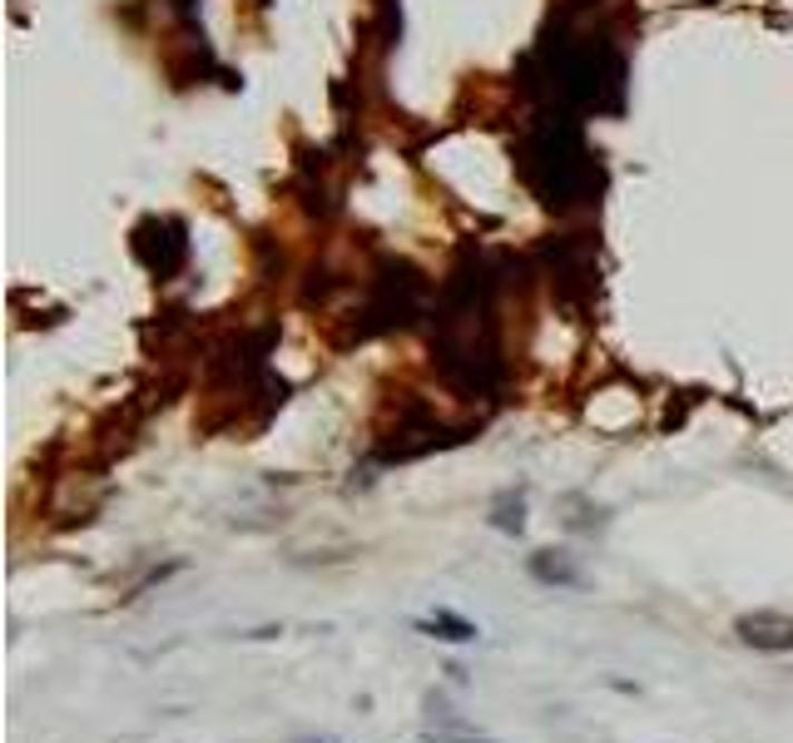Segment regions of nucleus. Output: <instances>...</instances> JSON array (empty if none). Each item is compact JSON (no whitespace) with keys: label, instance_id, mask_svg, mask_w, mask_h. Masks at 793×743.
I'll list each match as a JSON object with an SVG mask.
<instances>
[{"label":"nucleus","instance_id":"nucleus-3","mask_svg":"<svg viewBox=\"0 0 793 743\" xmlns=\"http://www.w3.org/2000/svg\"><path fill=\"white\" fill-rule=\"evenodd\" d=\"M740 639L754 649H768V654H784L793 649V619L789 615H774V609H754V615H740Z\"/></svg>","mask_w":793,"mask_h":743},{"label":"nucleus","instance_id":"nucleus-5","mask_svg":"<svg viewBox=\"0 0 793 743\" xmlns=\"http://www.w3.org/2000/svg\"><path fill=\"white\" fill-rule=\"evenodd\" d=\"M531 570H536V580H556V585H576V570H570L566 560L556 556V550H541V556L531 560Z\"/></svg>","mask_w":793,"mask_h":743},{"label":"nucleus","instance_id":"nucleus-6","mask_svg":"<svg viewBox=\"0 0 793 743\" xmlns=\"http://www.w3.org/2000/svg\"><path fill=\"white\" fill-rule=\"evenodd\" d=\"M491 526L496 530H521V496H501L491 511Z\"/></svg>","mask_w":793,"mask_h":743},{"label":"nucleus","instance_id":"nucleus-1","mask_svg":"<svg viewBox=\"0 0 793 743\" xmlns=\"http://www.w3.org/2000/svg\"><path fill=\"white\" fill-rule=\"evenodd\" d=\"M536 75H541L546 105L560 109H615L625 95V60L615 46H605L600 36H576V30L560 26L556 36L541 40L536 50Z\"/></svg>","mask_w":793,"mask_h":743},{"label":"nucleus","instance_id":"nucleus-4","mask_svg":"<svg viewBox=\"0 0 793 743\" xmlns=\"http://www.w3.org/2000/svg\"><path fill=\"white\" fill-rule=\"evenodd\" d=\"M422 629H432L437 639H457V645L461 639H477V625H471V619H457L451 609H437V619H427Z\"/></svg>","mask_w":793,"mask_h":743},{"label":"nucleus","instance_id":"nucleus-2","mask_svg":"<svg viewBox=\"0 0 793 743\" xmlns=\"http://www.w3.org/2000/svg\"><path fill=\"white\" fill-rule=\"evenodd\" d=\"M521 174L546 208H570L590 194L595 159L580 135V115L560 105H541V115L521 135Z\"/></svg>","mask_w":793,"mask_h":743},{"label":"nucleus","instance_id":"nucleus-7","mask_svg":"<svg viewBox=\"0 0 793 743\" xmlns=\"http://www.w3.org/2000/svg\"><path fill=\"white\" fill-rule=\"evenodd\" d=\"M422 743H501V739H487V734H477V729H467V734H451V729H422Z\"/></svg>","mask_w":793,"mask_h":743}]
</instances>
